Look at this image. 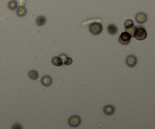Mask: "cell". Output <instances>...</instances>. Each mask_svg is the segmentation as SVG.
Here are the masks:
<instances>
[{
	"mask_svg": "<svg viewBox=\"0 0 155 129\" xmlns=\"http://www.w3.org/2000/svg\"><path fill=\"white\" fill-rule=\"evenodd\" d=\"M103 30V26L101 23L93 22L90 24L89 25V31L94 35H99Z\"/></svg>",
	"mask_w": 155,
	"mask_h": 129,
	"instance_id": "cell-1",
	"label": "cell"
},
{
	"mask_svg": "<svg viewBox=\"0 0 155 129\" xmlns=\"http://www.w3.org/2000/svg\"><path fill=\"white\" fill-rule=\"evenodd\" d=\"M147 31L143 27H136L135 29L134 36L138 40H144V39L147 37Z\"/></svg>",
	"mask_w": 155,
	"mask_h": 129,
	"instance_id": "cell-2",
	"label": "cell"
},
{
	"mask_svg": "<svg viewBox=\"0 0 155 129\" xmlns=\"http://www.w3.org/2000/svg\"><path fill=\"white\" fill-rule=\"evenodd\" d=\"M131 38H132V36H131V35L129 33H127L126 31L123 32L119 37V42L121 44L127 45V44L130 43Z\"/></svg>",
	"mask_w": 155,
	"mask_h": 129,
	"instance_id": "cell-3",
	"label": "cell"
},
{
	"mask_svg": "<svg viewBox=\"0 0 155 129\" xmlns=\"http://www.w3.org/2000/svg\"><path fill=\"white\" fill-rule=\"evenodd\" d=\"M68 123H69V125H70L71 127L74 128L78 127L79 125H80L81 118H79L78 116H73L69 118Z\"/></svg>",
	"mask_w": 155,
	"mask_h": 129,
	"instance_id": "cell-4",
	"label": "cell"
},
{
	"mask_svg": "<svg viewBox=\"0 0 155 129\" xmlns=\"http://www.w3.org/2000/svg\"><path fill=\"white\" fill-rule=\"evenodd\" d=\"M126 63L129 67H134L137 63V59L135 56L130 55V56H127V58L126 59Z\"/></svg>",
	"mask_w": 155,
	"mask_h": 129,
	"instance_id": "cell-5",
	"label": "cell"
},
{
	"mask_svg": "<svg viewBox=\"0 0 155 129\" xmlns=\"http://www.w3.org/2000/svg\"><path fill=\"white\" fill-rule=\"evenodd\" d=\"M147 19H148V17L143 12H139L135 15V20L139 24H143V23L146 22Z\"/></svg>",
	"mask_w": 155,
	"mask_h": 129,
	"instance_id": "cell-6",
	"label": "cell"
},
{
	"mask_svg": "<svg viewBox=\"0 0 155 129\" xmlns=\"http://www.w3.org/2000/svg\"><path fill=\"white\" fill-rule=\"evenodd\" d=\"M59 57L61 58L62 62H63V65H70L73 62V59L70 57H68L67 55L65 54H61L59 56Z\"/></svg>",
	"mask_w": 155,
	"mask_h": 129,
	"instance_id": "cell-7",
	"label": "cell"
},
{
	"mask_svg": "<svg viewBox=\"0 0 155 129\" xmlns=\"http://www.w3.org/2000/svg\"><path fill=\"white\" fill-rule=\"evenodd\" d=\"M103 111L106 115L110 116V115H113V114L114 113L115 108L114 107H113L111 105H108V106H106V107H104Z\"/></svg>",
	"mask_w": 155,
	"mask_h": 129,
	"instance_id": "cell-8",
	"label": "cell"
},
{
	"mask_svg": "<svg viewBox=\"0 0 155 129\" xmlns=\"http://www.w3.org/2000/svg\"><path fill=\"white\" fill-rule=\"evenodd\" d=\"M41 82H42V84H43L44 86L49 87L52 84V79L50 76L45 75V76H43V78L41 79Z\"/></svg>",
	"mask_w": 155,
	"mask_h": 129,
	"instance_id": "cell-9",
	"label": "cell"
},
{
	"mask_svg": "<svg viewBox=\"0 0 155 129\" xmlns=\"http://www.w3.org/2000/svg\"><path fill=\"white\" fill-rule=\"evenodd\" d=\"M108 31L111 35H115L118 31V28L116 25L111 24H109L108 26Z\"/></svg>",
	"mask_w": 155,
	"mask_h": 129,
	"instance_id": "cell-10",
	"label": "cell"
},
{
	"mask_svg": "<svg viewBox=\"0 0 155 129\" xmlns=\"http://www.w3.org/2000/svg\"><path fill=\"white\" fill-rule=\"evenodd\" d=\"M46 21H47V19H46L45 16L41 15L39 16L38 18H36V23L38 26H43V25H44L46 23Z\"/></svg>",
	"mask_w": 155,
	"mask_h": 129,
	"instance_id": "cell-11",
	"label": "cell"
},
{
	"mask_svg": "<svg viewBox=\"0 0 155 129\" xmlns=\"http://www.w3.org/2000/svg\"><path fill=\"white\" fill-rule=\"evenodd\" d=\"M52 62L53 65H55L56 66H61L63 65V62H62L61 59L59 56L53 57L52 59Z\"/></svg>",
	"mask_w": 155,
	"mask_h": 129,
	"instance_id": "cell-12",
	"label": "cell"
},
{
	"mask_svg": "<svg viewBox=\"0 0 155 129\" xmlns=\"http://www.w3.org/2000/svg\"><path fill=\"white\" fill-rule=\"evenodd\" d=\"M26 14H27V9L24 7H19L17 9V15L19 17H24L26 15Z\"/></svg>",
	"mask_w": 155,
	"mask_h": 129,
	"instance_id": "cell-13",
	"label": "cell"
},
{
	"mask_svg": "<svg viewBox=\"0 0 155 129\" xmlns=\"http://www.w3.org/2000/svg\"><path fill=\"white\" fill-rule=\"evenodd\" d=\"M28 75H29V77L33 80H36L39 77V73L38 71L36 70L30 71L29 73H28Z\"/></svg>",
	"mask_w": 155,
	"mask_h": 129,
	"instance_id": "cell-14",
	"label": "cell"
},
{
	"mask_svg": "<svg viewBox=\"0 0 155 129\" xmlns=\"http://www.w3.org/2000/svg\"><path fill=\"white\" fill-rule=\"evenodd\" d=\"M135 29H136V27L133 25V26H132V27H127V28H126V31L130 34L131 36L133 37V36H134V34H135Z\"/></svg>",
	"mask_w": 155,
	"mask_h": 129,
	"instance_id": "cell-15",
	"label": "cell"
},
{
	"mask_svg": "<svg viewBox=\"0 0 155 129\" xmlns=\"http://www.w3.org/2000/svg\"><path fill=\"white\" fill-rule=\"evenodd\" d=\"M18 7V5H17V2L14 0H11L9 2V8L11 10H15Z\"/></svg>",
	"mask_w": 155,
	"mask_h": 129,
	"instance_id": "cell-16",
	"label": "cell"
},
{
	"mask_svg": "<svg viewBox=\"0 0 155 129\" xmlns=\"http://www.w3.org/2000/svg\"><path fill=\"white\" fill-rule=\"evenodd\" d=\"M124 27L127 28V27H130L134 25V23H133V21L131 20V19H126L125 21H124Z\"/></svg>",
	"mask_w": 155,
	"mask_h": 129,
	"instance_id": "cell-17",
	"label": "cell"
},
{
	"mask_svg": "<svg viewBox=\"0 0 155 129\" xmlns=\"http://www.w3.org/2000/svg\"><path fill=\"white\" fill-rule=\"evenodd\" d=\"M18 6L19 7H24L25 4H26V0H17L16 1Z\"/></svg>",
	"mask_w": 155,
	"mask_h": 129,
	"instance_id": "cell-18",
	"label": "cell"
},
{
	"mask_svg": "<svg viewBox=\"0 0 155 129\" xmlns=\"http://www.w3.org/2000/svg\"><path fill=\"white\" fill-rule=\"evenodd\" d=\"M12 128H22V127H21L19 124H15V125H13Z\"/></svg>",
	"mask_w": 155,
	"mask_h": 129,
	"instance_id": "cell-19",
	"label": "cell"
}]
</instances>
